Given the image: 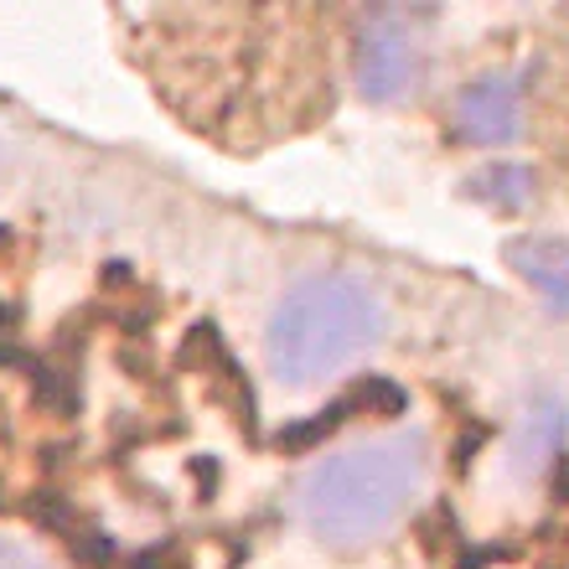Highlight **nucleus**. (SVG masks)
Listing matches in <instances>:
<instances>
[{"label":"nucleus","instance_id":"0eeeda50","mask_svg":"<svg viewBox=\"0 0 569 569\" xmlns=\"http://www.w3.org/2000/svg\"><path fill=\"white\" fill-rule=\"evenodd\" d=\"M471 192L492 197L497 208L518 212V208H523V202H528V192H533V181H528V171H523V166H492L487 177H477V181H471Z\"/></svg>","mask_w":569,"mask_h":569},{"label":"nucleus","instance_id":"6e6552de","mask_svg":"<svg viewBox=\"0 0 569 569\" xmlns=\"http://www.w3.org/2000/svg\"><path fill=\"white\" fill-rule=\"evenodd\" d=\"M0 569H47L42 559H31L27 549H16V543L0 539Z\"/></svg>","mask_w":569,"mask_h":569},{"label":"nucleus","instance_id":"20e7f679","mask_svg":"<svg viewBox=\"0 0 569 569\" xmlns=\"http://www.w3.org/2000/svg\"><path fill=\"white\" fill-rule=\"evenodd\" d=\"M518 124H523V89L508 73L477 78L456 99V136L471 146H508Z\"/></svg>","mask_w":569,"mask_h":569},{"label":"nucleus","instance_id":"423d86ee","mask_svg":"<svg viewBox=\"0 0 569 569\" xmlns=\"http://www.w3.org/2000/svg\"><path fill=\"white\" fill-rule=\"evenodd\" d=\"M559 430H565L559 409H533L528 425H523V440L512 446V466H518V471H539L543 456H549V446L559 440Z\"/></svg>","mask_w":569,"mask_h":569},{"label":"nucleus","instance_id":"f257e3e1","mask_svg":"<svg viewBox=\"0 0 569 569\" xmlns=\"http://www.w3.org/2000/svg\"><path fill=\"white\" fill-rule=\"evenodd\" d=\"M425 477H430V440L420 430H393L383 440L316 461L311 477L300 481V512L327 543L358 549L383 539L405 518Z\"/></svg>","mask_w":569,"mask_h":569},{"label":"nucleus","instance_id":"39448f33","mask_svg":"<svg viewBox=\"0 0 569 569\" xmlns=\"http://www.w3.org/2000/svg\"><path fill=\"white\" fill-rule=\"evenodd\" d=\"M508 264L569 316V239H512Z\"/></svg>","mask_w":569,"mask_h":569},{"label":"nucleus","instance_id":"f03ea898","mask_svg":"<svg viewBox=\"0 0 569 569\" xmlns=\"http://www.w3.org/2000/svg\"><path fill=\"white\" fill-rule=\"evenodd\" d=\"M378 337H383V306L373 284H362L358 274H316L274 306L264 362L284 389H316L331 373L352 368L368 347H378Z\"/></svg>","mask_w":569,"mask_h":569},{"label":"nucleus","instance_id":"7ed1b4c3","mask_svg":"<svg viewBox=\"0 0 569 569\" xmlns=\"http://www.w3.org/2000/svg\"><path fill=\"white\" fill-rule=\"evenodd\" d=\"M420 78V31L409 27V16L378 11L358 37V89L373 104H389L399 93L415 89Z\"/></svg>","mask_w":569,"mask_h":569}]
</instances>
